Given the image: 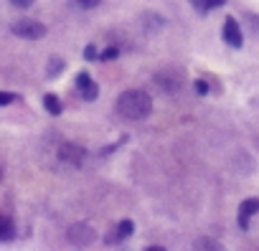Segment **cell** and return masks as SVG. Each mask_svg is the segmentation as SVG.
<instances>
[{"mask_svg":"<svg viewBox=\"0 0 259 251\" xmlns=\"http://www.w3.org/2000/svg\"><path fill=\"white\" fill-rule=\"evenodd\" d=\"M8 3H11V6H16V8H31V6L36 3V0H8Z\"/></svg>","mask_w":259,"mask_h":251,"instance_id":"e0dca14e","label":"cell"},{"mask_svg":"<svg viewBox=\"0 0 259 251\" xmlns=\"http://www.w3.org/2000/svg\"><path fill=\"white\" fill-rule=\"evenodd\" d=\"M44 107H46V112H49V114H54V117H59V114L64 112L61 99H59L56 94H44Z\"/></svg>","mask_w":259,"mask_h":251,"instance_id":"9c48e42d","label":"cell"},{"mask_svg":"<svg viewBox=\"0 0 259 251\" xmlns=\"http://www.w3.org/2000/svg\"><path fill=\"white\" fill-rule=\"evenodd\" d=\"M191 3H193V8H196L198 13H208V11H213V8H221L224 0H191Z\"/></svg>","mask_w":259,"mask_h":251,"instance_id":"8fae6325","label":"cell"},{"mask_svg":"<svg viewBox=\"0 0 259 251\" xmlns=\"http://www.w3.org/2000/svg\"><path fill=\"white\" fill-rule=\"evenodd\" d=\"M76 89H79V94H81L87 102H94L97 94H99V86L92 81V76H89L87 71H81V74L76 76Z\"/></svg>","mask_w":259,"mask_h":251,"instance_id":"8992f818","label":"cell"},{"mask_svg":"<svg viewBox=\"0 0 259 251\" xmlns=\"http://www.w3.org/2000/svg\"><path fill=\"white\" fill-rule=\"evenodd\" d=\"M11 31H13V36L26 38V41H38V38L46 36V26L36 18H21L11 26Z\"/></svg>","mask_w":259,"mask_h":251,"instance_id":"7a4b0ae2","label":"cell"},{"mask_svg":"<svg viewBox=\"0 0 259 251\" xmlns=\"http://www.w3.org/2000/svg\"><path fill=\"white\" fill-rule=\"evenodd\" d=\"M145 251H165V248H163V246H148Z\"/></svg>","mask_w":259,"mask_h":251,"instance_id":"ffe728a7","label":"cell"},{"mask_svg":"<svg viewBox=\"0 0 259 251\" xmlns=\"http://www.w3.org/2000/svg\"><path fill=\"white\" fill-rule=\"evenodd\" d=\"M16 238V223L11 216L0 213V241H13Z\"/></svg>","mask_w":259,"mask_h":251,"instance_id":"ba28073f","label":"cell"},{"mask_svg":"<svg viewBox=\"0 0 259 251\" xmlns=\"http://www.w3.org/2000/svg\"><path fill=\"white\" fill-rule=\"evenodd\" d=\"M66 238H69L71 246H76V248H87V246L94 243L97 231H94L89 223H74V226L66 231Z\"/></svg>","mask_w":259,"mask_h":251,"instance_id":"3957f363","label":"cell"},{"mask_svg":"<svg viewBox=\"0 0 259 251\" xmlns=\"http://www.w3.org/2000/svg\"><path fill=\"white\" fill-rule=\"evenodd\" d=\"M117 112L124 119H145L153 112V99H150V94H145L140 89L122 91L117 96Z\"/></svg>","mask_w":259,"mask_h":251,"instance_id":"6da1fadb","label":"cell"},{"mask_svg":"<svg viewBox=\"0 0 259 251\" xmlns=\"http://www.w3.org/2000/svg\"><path fill=\"white\" fill-rule=\"evenodd\" d=\"M59 160L69 168H81L84 160H87V147L76 145V142H64L59 147Z\"/></svg>","mask_w":259,"mask_h":251,"instance_id":"277c9868","label":"cell"},{"mask_svg":"<svg viewBox=\"0 0 259 251\" xmlns=\"http://www.w3.org/2000/svg\"><path fill=\"white\" fill-rule=\"evenodd\" d=\"M196 91H198V94H208V84L198 79V81H196Z\"/></svg>","mask_w":259,"mask_h":251,"instance_id":"ac0fdd59","label":"cell"},{"mask_svg":"<svg viewBox=\"0 0 259 251\" xmlns=\"http://www.w3.org/2000/svg\"><path fill=\"white\" fill-rule=\"evenodd\" d=\"M259 213V198H246L241 206H239V228H249V221H251V216H256Z\"/></svg>","mask_w":259,"mask_h":251,"instance_id":"52a82bcc","label":"cell"},{"mask_svg":"<svg viewBox=\"0 0 259 251\" xmlns=\"http://www.w3.org/2000/svg\"><path fill=\"white\" fill-rule=\"evenodd\" d=\"M18 96L16 94H11V91H0V107H8V104H13Z\"/></svg>","mask_w":259,"mask_h":251,"instance_id":"2e32d148","label":"cell"},{"mask_svg":"<svg viewBox=\"0 0 259 251\" xmlns=\"http://www.w3.org/2000/svg\"><path fill=\"white\" fill-rule=\"evenodd\" d=\"M84 56H87V59L92 61V59H97L99 54H97V48H94V46H87V51H84Z\"/></svg>","mask_w":259,"mask_h":251,"instance_id":"d6986e66","label":"cell"},{"mask_svg":"<svg viewBox=\"0 0 259 251\" xmlns=\"http://www.w3.org/2000/svg\"><path fill=\"white\" fill-rule=\"evenodd\" d=\"M71 3L76 6V8H81V11H92V8H97L102 0H71Z\"/></svg>","mask_w":259,"mask_h":251,"instance_id":"4fadbf2b","label":"cell"},{"mask_svg":"<svg viewBox=\"0 0 259 251\" xmlns=\"http://www.w3.org/2000/svg\"><path fill=\"white\" fill-rule=\"evenodd\" d=\"M117 56H119V48H114V46H112V48H104L97 59H99V61H112V59H117Z\"/></svg>","mask_w":259,"mask_h":251,"instance_id":"5bb4252c","label":"cell"},{"mask_svg":"<svg viewBox=\"0 0 259 251\" xmlns=\"http://www.w3.org/2000/svg\"><path fill=\"white\" fill-rule=\"evenodd\" d=\"M193 251H226L216 238H198L196 243H193Z\"/></svg>","mask_w":259,"mask_h":251,"instance_id":"30bf717a","label":"cell"},{"mask_svg":"<svg viewBox=\"0 0 259 251\" xmlns=\"http://www.w3.org/2000/svg\"><path fill=\"white\" fill-rule=\"evenodd\" d=\"M135 233V223L133 221H119V226H117V238H130Z\"/></svg>","mask_w":259,"mask_h":251,"instance_id":"7c38bea8","label":"cell"},{"mask_svg":"<svg viewBox=\"0 0 259 251\" xmlns=\"http://www.w3.org/2000/svg\"><path fill=\"white\" fill-rule=\"evenodd\" d=\"M221 36H224V41L231 46V48H241L244 46V36H241V28H239V23L229 16L226 21H224V31H221Z\"/></svg>","mask_w":259,"mask_h":251,"instance_id":"5b68a950","label":"cell"},{"mask_svg":"<svg viewBox=\"0 0 259 251\" xmlns=\"http://www.w3.org/2000/svg\"><path fill=\"white\" fill-rule=\"evenodd\" d=\"M64 66H66V64H64L61 59H54V61H51V66H49V76H51V79H54V76H59V71H64Z\"/></svg>","mask_w":259,"mask_h":251,"instance_id":"9a60e30c","label":"cell"}]
</instances>
